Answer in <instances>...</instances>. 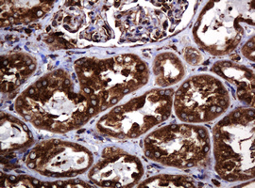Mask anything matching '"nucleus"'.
Here are the masks:
<instances>
[{"label":"nucleus","instance_id":"nucleus-11","mask_svg":"<svg viewBox=\"0 0 255 188\" xmlns=\"http://www.w3.org/2000/svg\"><path fill=\"white\" fill-rule=\"evenodd\" d=\"M36 68V59L25 52H12L2 56V93H11L17 90L34 73Z\"/></svg>","mask_w":255,"mask_h":188},{"label":"nucleus","instance_id":"nucleus-17","mask_svg":"<svg viewBox=\"0 0 255 188\" xmlns=\"http://www.w3.org/2000/svg\"><path fill=\"white\" fill-rule=\"evenodd\" d=\"M43 182L29 176H9L1 178V188H42Z\"/></svg>","mask_w":255,"mask_h":188},{"label":"nucleus","instance_id":"nucleus-15","mask_svg":"<svg viewBox=\"0 0 255 188\" xmlns=\"http://www.w3.org/2000/svg\"><path fill=\"white\" fill-rule=\"evenodd\" d=\"M152 72L155 84L160 88H167L182 80L185 75V68L177 55L164 52L155 58Z\"/></svg>","mask_w":255,"mask_h":188},{"label":"nucleus","instance_id":"nucleus-10","mask_svg":"<svg viewBox=\"0 0 255 188\" xmlns=\"http://www.w3.org/2000/svg\"><path fill=\"white\" fill-rule=\"evenodd\" d=\"M143 175L144 166L137 156L117 147H107L90 169L88 177L102 188H130Z\"/></svg>","mask_w":255,"mask_h":188},{"label":"nucleus","instance_id":"nucleus-5","mask_svg":"<svg viewBox=\"0 0 255 188\" xmlns=\"http://www.w3.org/2000/svg\"><path fill=\"white\" fill-rule=\"evenodd\" d=\"M135 3V2H134ZM111 10L110 25L124 41H156L180 26L188 2H136Z\"/></svg>","mask_w":255,"mask_h":188},{"label":"nucleus","instance_id":"nucleus-8","mask_svg":"<svg viewBox=\"0 0 255 188\" xmlns=\"http://www.w3.org/2000/svg\"><path fill=\"white\" fill-rule=\"evenodd\" d=\"M249 27L243 9L234 2H209L193 29L198 45L214 56H224L236 49Z\"/></svg>","mask_w":255,"mask_h":188},{"label":"nucleus","instance_id":"nucleus-2","mask_svg":"<svg viewBox=\"0 0 255 188\" xmlns=\"http://www.w3.org/2000/svg\"><path fill=\"white\" fill-rule=\"evenodd\" d=\"M74 69L81 90L91 101L97 115L144 87L150 75L147 64L133 54L83 58L75 63Z\"/></svg>","mask_w":255,"mask_h":188},{"label":"nucleus","instance_id":"nucleus-4","mask_svg":"<svg viewBox=\"0 0 255 188\" xmlns=\"http://www.w3.org/2000/svg\"><path fill=\"white\" fill-rule=\"evenodd\" d=\"M143 151L149 160L166 167L182 170L199 167L209 157V132L191 124L162 126L146 136Z\"/></svg>","mask_w":255,"mask_h":188},{"label":"nucleus","instance_id":"nucleus-19","mask_svg":"<svg viewBox=\"0 0 255 188\" xmlns=\"http://www.w3.org/2000/svg\"><path fill=\"white\" fill-rule=\"evenodd\" d=\"M242 53L248 59L252 60L253 62L255 61V38L254 37H252V40L249 43H247L246 45H244L242 49Z\"/></svg>","mask_w":255,"mask_h":188},{"label":"nucleus","instance_id":"nucleus-6","mask_svg":"<svg viewBox=\"0 0 255 188\" xmlns=\"http://www.w3.org/2000/svg\"><path fill=\"white\" fill-rule=\"evenodd\" d=\"M171 90H148L111 109L97 124L98 130L118 139H133L166 121L173 109Z\"/></svg>","mask_w":255,"mask_h":188},{"label":"nucleus","instance_id":"nucleus-3","mask_svg":"<svg viewBox=\"0 0 255 188\" xmlns=\"http://www.w3.org/2000/svg\"><path fill=\"white\" fill-rule=\"evenodd\" d=\"M255 117L254 108H238L214 127L215 169L222 179L255 178Z\"/></svg>","mask_w":255,"mask_h":188},{"label":"nucleus","instance_id":"nucleus-7","mask_svg":"<svg viewBox=\"0 0 255 188\" xmlns=\"http://www.w3.org/2000/svg\"><path fill=\"white\" fill-rule=\"evenodd\" d=\"M230 105L231 96L225 84L207 73L189 77L174 94V112L185 124L212 122L222 116Z\"/></svg>","mask_w":255,"mask_h":188},{"label":"nucleus","instance_id":"nucleus-18","mask_svg":"<svg viewBox=\"0 0 255 188\" xmlns=\"http://www.w3.org/2000/svg\"><path fill=\"white\" fill-rule=\"evenodd\" d=\"M184 59L186 63L190 65H199L203 61L201 53L194 49V48H187L184 53Z\"/></svg>","mask_w":255,"mask_h":188},{"label":"nucleus","instance_id":"nucleus-13","mask_svg":"<svg viewBox=\"0 0 255 188\" xmlns=\"http://www.w3.org/2000/svg\"><path fill=\"white\" fill-rule=\"evenodd\" d=\"M212 71L237 86L238 99L255 107V72L244 65L232 62L215 63Z\"/></svg>","mask_w":255,"mask_h":188},{"label":"nucleus","instance_id":"nucleus-9","mask_svg":"<svg viewBox=\"0 0 255 188\" xmlns=\"http://www.w3.org/2000/svg\"><path fill=\"white\" fill-rule=\"evenodd\" d=\"M94 163L92 152L82 145L61 139L37 144L25 157L27 168L51 178H71L89 170Z\"/></svg>","mask_w":255,"mask_h":188},{"label":"nucleus","instance_id":"nucleus-1","mask_svg":"<svg viewBox=\"0 0 255 188\" xmlns=\"http://www.w3.org/2000/svg\"><path fill=\"white\" fill-rule=\"evenodd\" d=\"M16 113L37 129L64 134L97 115L78 79L64 70L47 72L23 90L14 103Z\"/></svg>","mask_w":255,"mask_h":188},{"label":"nucleus","instance_id":"nucleus-14","mask_svg":"<svg viewBox=\"0 0 255 188\" xmlns=\"http://www.w3.org/2000/svg\"><path fill=\"white\" fill-rule=\"evenodd\" d=\"M33 143V134L28 126L8 113L1 112V151L12 152Z\"/></svg>","mask_w":255,"mask_h":188},{"label":"nucleus","instance_id":"nucleus-12","mask_svg":"<svg viewBox=\"0 0 255 188\" xmlns=\"http://www.w3.org/2000/svg\"><path fill=\"white\" fill-rule=\"evenodd\" d=\"M53 7L47 1H1V26L24 25L43 17Z\"/></svg>","mask_w":255,"mask_h":188},{"label":"nucleus","instance_id":"nucleus-16","mask_svg":"<svg viewBox=\"0 0 255 188\" xmlns=\"http://www.w3.org/2000/svg\"><path fill=\"white\" fill-rule=\"evenodd\" d=\"M139 188H196V182L188 176L161 174L142 182Z\"/></svg>","mask_w":255,"mask_h":188}]
</instances>
